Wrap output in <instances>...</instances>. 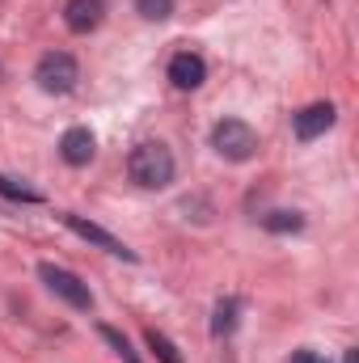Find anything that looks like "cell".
<instances>
[{
  "instance_id": "6da1fadb",
  "label": "cell",
  "mask_w": 359,
  "mask_h": 363,
  "mask_svg": "<svg viewBox=\"0 0 359 363\" xmlns=\"http://www.w3.org/2000/svg\"><path fill=\"white\" fill-rule=\"evenodd\" d=\"M174 169H178L174 165V152L165 144H157V140L131 148V157H127V174H131L136 186H144V190H165L174 182Z\"/></svg>"
},
{
  "instance_id": "7a4b0ae2",
  "label": "cell",
  "mask_w": 359,
  "mask_h": 363,
  "mask_svg": "<svg viewBox=\"0 0 359 363\" xmlns=\"http://www.w3.org/2000/svg\"><path fill=\"white\" fill-rule=\"evenodd\" d=\"M211 148L224 157V161H250L254 152H258V131L250 127V123H241V118H220L216 127H211Z\"/></svg>"
},
{
  "instance_id": "3957f363",
  "label": "cell",
  "mask_w": 359,
  "mask_h": 363,
  "mask_svg": "<svg viewBox=\"0 0 359 363\" xmlns=\"http://www.w3.org/2000/svg\"><path fill=\"white\" fill-rule=\"evenodd\" d=\"M34 81H38V89L43 93L64 97V93L77 89V81H81V64H77L68 51H47V55L38 60V68H34Z\"/></svg>"
},
{
  "instance_id": "277c9868",
  "label": "cell",
  "mask_w": 359,
  "mask_h": 363,
  "mask_svg": "<svg viewBox=\"0 0 359 363\" xmlns=\"http://www.w3.org/2000/svg\"><path fill=\"white\" fill-rule=\"evenodd\" d=\"M38 274H43V283H47L64 304H72V308H81V313H89L93 308V291H89V283H85L81 274L64 271V267H55V262H43Z\"/></svg>"
},
{
  "instance_id": "5b68a950",
  "label": "cell",
  "mask_w": 359,
  "mask_h": 363,
  "mask_svg": "<svg viewBox=\"0 0 359 363\" xmlns=\"http://www.w3.org/2000/svg\"><path fill=\"white\" fill-rule=\"evenodd\" d=\"M334 118H338V110L330 101H313L300 114H292V131H296V140H317L334 127Z\"/></svg>"
},
{
  "instance_id": "8992f818",
  "label": "cell",
  "mask_w": 359,
  "mask_h": 363,
  "mask_svg": "<svg viewBox=\"0 0 359 363\" xmlns=\"http://www.w3.org/2000/svg\"><path fill=\"white\" fill-rule=\"evenodd\" d=\"M64 224L77 233V237H85V241H93L97 250H106V254H114V258H127V262H136V254L118 241V237H110L106 228H97V224H89V220H81V216H64Z\"/></svg>"
},
{
  "instance_id": "52a82bcc",
  "label": "cell",
  "mask_w": 359,
  "mask_h": 363,
  "mask_svg": "<svg viewBox=\"0 0 359 363\" xmlns=\"http://www.w3.org/2000/svg\"><path fill=\"white\" fill-rule=\"evenodd\" d=\"M170 81H174V89H199L203 81H207V64H203V55H194V51H178L174 60H170Z\"/></svg>"
},
{
  "instance_id": "ba28073f",
  "label": "cell",
  "mask_w": 359,
  "mask_h": 363,
  "mask_svg": "<svg viewBox=\"0 0 359 363\" xmlns=\"http://www.w3.org/2000/svg\"><path fill=\"white\" fill-rule=\"evenodd\" d=\"M93 152H97V140H93L89 127H68V131H64V140H60V157H64L68 165H77V169L89 165Z\"/></svg>"
},
{
  "instance_id": "9c48e42d",
  "label": "cell",
  "mask_w": 359,
  "mask_h": 363,
  "mask_svg": "<svg viewBox=\"0 0 359 363\" xmlns=\"http://www.w3.org/2000/svg\"><path fill=\"white\" fill-rule=\"evenodd\" d=\"M101 17H106V0H68V9H64V21H68L72 34H89V30H97Z\"/></svg>"
},
{
  "instance_id": "30bf717a",
  "label": "cell",
  "mask_w": 359,
  "mask_h": 363,
  "mask_svg": "<svg viewBox=\"0 0 359 363\" xmlns=\"http://www.w3.org/2000/svg\"><path fill=\"white\" fill-rule=\"evenodd\" d=\"M237 317H241V300H237V296L220 300V304H216V317H211V334H216V338H228V334L237 330Z\"/></svg>"
},
{
  "instance_id": "8fae6325",
  "label": "cell",
  "mask_w": 359,
  "mask_h": 363,
  "mask_svg": "<svg viewBox=\"0 0 359 363\" xmlns=\"http://www.w3.org/2000/svg\"><path fill=\"white\" fill-rule=\"evenodd\" d=\"M267 228L270 233H300L304 228V216L300 211H275V216H267Z\"/></svg>"
},
{
  "instance_id": "7c38bea8",
  "label": "cell",
  "mask_w": 359,
  "mask_h": 363,
  "mask_svg": "<svg viewBox=\"0 0 359 363\" xmlns=\"http://www.w3.org/2000/svg\"><path fill=\"white\" fill-rule=\"evenodd\" d=\"M148 347H153V355L161 363H182V355H178V347L165 338V334H157V330H148Z\"/></svg>"
},
{
  "instance_id": "4fadbf2b",
  "label": "cell",
  "mask_w": 359,
  "mask_h": 363,
  "mask_svg": "<svg viewBox=\"0 0 359 363\" xmlns=\"http://www.w3.org/2000/svg\"><path fill=\"white\" fill-rule=\"evenodd\" d=\"M136 13L148 17V21H165L174 13V0H136Z\"/></svg>"
},
{
  "instance_id": "5bb4252c",
  "label": "cell",
  "mask_w": 359,
  "mask_h": 363,
  "mask_svg": "<svg viewBox=\"0 0 359 363\" xmlns=\"http://www.w3.org/2000/svg\"><path fill=\"white\" fill-rule=\"evenodd\" d=\"M0 194H4V199H21V203H43V194H38V190H30V186H17V182L4 178V174H0Z\"/></svg>"
},
{
  "instance_id": "9a60e30c",
  "label": "cell",
  "mask_w": 359,
  "mask_h": 363,
  "mask_svg": "<svg viewBox=\"0 0 359 363\" xmlns=\"http://www.w3.org/2000/svg\"><path fill=\"white\" fill-rule=\"evenodd\" d=\"M101 338H106V342H110V347L123 355V363H140V359H136V351H131V342H127V338H123L114 325H101Z\"/></svg>"
},
{
  "instance_id": "2e32d148",
  "label": "cell",
  "mask_w": 359,
  "mask_h": 363,
  "mask_svg": "<svg viewBox=\"0 0 359 363\" xmlns=\"http://www.w3.org/2000/svg\"><path fill=\"white\" fill-rule=\"evenodd\" d=\"M287 363H330V359H326V355H317V351H296Z\"/></svg>"
},
{
  "instance_id": "e0dca14e",
  "label": "cell",
  "mask_w": 359,
  "mask_h": 363,
  "mask_svg": "<svg viewBox=\"0 0 359 363\" xmlns=\"http://www.w3.org/2000/svg\"><path fill=\"white\" fill-rule=\"evenodd\" d=\"M347 363H359V359H355V351H347Z\"/></svg>"
}]
</instances>
